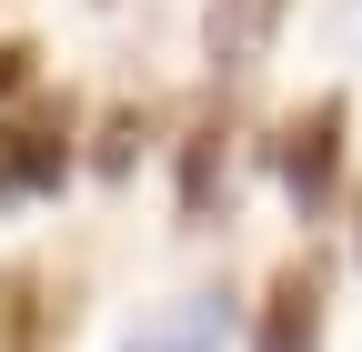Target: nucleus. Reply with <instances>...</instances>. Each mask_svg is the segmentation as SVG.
<instances>
[{"instance_id": "nucleus-7", "label": "nucleus", "mask_w": 362, "mask_h": 352, "mask_svg": "<svg viewBox=\"0 0 362 352\" xmlns=\"http://www.w3.org/2000/svg\"><path fill=\"white\" fill-rule=\"evenodd\" d=\"M30 61H40L30 40H0V101H11V91H30Z\"/></svg>"}, {"instance_id": "nucleus-6", "label": "nucleus", "mask_w": 362, "mask_h": 352, "mask_svg": "<svg viewBox=\"0 0 362 352\" xmlns=\"http://www.w3.org/2000/svg\"><path fill=\"white\" fill-rule=\"evenodd\" d=\"M232 182V151H221V131H192V151H181V211H211V192Z\"/></svg>"}, {"instance_id": "nucleus-5", "label": "nucleus", "mask_w": 362, "mask_h": 352, "mask_svg": "<svg viewBox=\"0 0 362 352\" xmlns=\"http://www.w3.org/2000/svg\"><path fill=\"white\" fill-rule=\"evenodd\" d=\"M282 11H292V0H211V20H202L211 71H262V51H272V30H282Z\"/></svg>"}, {"instance_id": "nucleus-3", "label": "nucleus", "mask_w": 362, "mask_h": 352, "mask_svg": "<svg viewBox=\"0 0 362 352\" xmlns=\"http://www.w3.org/2000/svg\"><path fill=\"white\" fill-rule=\"evenodd\" d=\"M252 352H322V272H302V262H292V272H272Z\"/></svg>"}, {"instance_id": "nucleus-4", "label": "nucleus", "mask_w": 362, "mask_h": 352, "mask_svg": "<svg viewBox=\"0 0 362 352\" xmlns=\"http://www.w3.org/2000/svg\"><path fill=\"white\" fill-rule=\"evenodd\" d=\"M221 332H232V292H181L171 312H151L121 352H221Z\"/></svg>"}, {"instance_id": "nucleus-1", "label": "nucleus", "mask_w": 362, "mask_h": 352, "mask_svg": "<svg viewBox=\"0 0 362 352\" xmlns=\"http://www.w3.org/2000/svg\"><path fill=\"white\" fill-rule=\"evenodd\" d=\"M342 101H312V111H292L282 121V141H272V171H282V192L302 201V211H332V192H342Z\"/></svg>"}, {"instance_id": "nucleus-2", "label": "nucleus", "mask_w": 362, "mask_h": 352, "mask_svg": "<svg viewBox=\"0 0 362 352\" xmlns=\"http://www.w3.org/2000/svg\"><path fill=\"white\" fill-rule=\"evenodd\" d=\"M61 171H71V121H61V111H21V121H0V201H40V192H61Z\"/></svg>"}]
</instances>
